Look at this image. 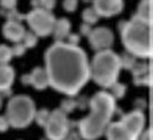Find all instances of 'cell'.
I'll list each match as a JSON object with an SVG mask.
<instances>
[{
    "label": "cell",
    "mask_w": 153,
    "mask_h": 140,
    "mask_svg": "<svg viewBox=\"0 0 153 140\" xmlns=\"http://www.w3.org/2000/svg\"><path fill=\"white\" fill-rule=\"evenodd\" d=\"M21 83L24 84V85H30V76H29V73H27V75H22Z\"/></svg>",
    "instance_id": "obj_36"
},
{
    "label": "cell",
    "mask_w": 153,
    "mask_h": 140,
    "mask_svg": "<svg viewBox=\"0 0 153 140\" xmlns=\"http://www.w3.org/2000/svg\"><path fill=\"white\" fill-rule=\"evenodd\" d=\"M9 127L11 126H9V122L7 119V117L5 115H0V132H5Z\"/></svg>",
    "instance_id": "obj_33"
},
{
    "label": "cell",
    "mask_w": 153,
    "mask_h": 140,
    "mask_svg": "<svg viewBox=\"0 0 153 140\" xmlns=\"http://www.w3.org/2000/svg\"><path fill=\"white\" fill-rule=\"evenodd\" d=\"M3 98H4V97H3V94L0 93V109H1V106H3Z\"/></svg>",
    "instance_id": "obj_37"
},
{
    "label": "cell",
    "mask_w": 153,
    "mask_h": 140,
    "mask_svg": "<svg viewBox=\"0 0 153 140\" xmlns=\"http://www.w3.org/2000/svg\"><path fill=\"white\" fill-rule=\"evenodd\" d=\"M76 107H79V109H88L89 107V98H86L85 96L79 97V98L76 100Z\"/></svg>",
    "instance_id": "obj_30"
},
{
    "label": "cell",
    "mask_w": 153,
    "mask_h": 140,
    "mask_svg": "<svg viewBox=\"0 0 153 140\" xmlns=\"http://www.w3.org/2000/svg\"><path fill=\"white\" fill-rule=\"evenodd\" d=\"M145 121H147V118H145L144 111H140L136 109L127 113L126 115H123V117L120 118L122 123L126 126L135 136H137V138L141 135V132L144 131Z\"/></svg>",
    "instance_id": "obj_10"
},
{
    "label": "cell",
    "mask_w": 153,
    "mask_h": 140,
    "mask_svg": "<svg viewBox=\"0 0 153 140\" xmlns=\"http://www.w3.org/2000/svg\"><path fill=\"white\" fill-rule=\"evenodd\" d=\"M153 139V134H152V130L151 128H147L141 132V135L139 136L137 140H152Z\"/></svg>",
    "instance_id": "obj_34"
},
{
    "label": "cell",
    "mask_w": 153,
    "mask_h": 140,
    "mask_svg": "<svg viewBox=\"0 0 153 140\" xmlns=\"http://www.w3.org/2000/svg\"><path fill=\"white\" fill-rule=\"evenodd\" d=\"M51 34L54 36L55 42H64L67 39V37L71 34V21L65 19V17L56 19Z\"/></svg>",
    "instance_id": "obj_14"
},
{
    "label": "cell",
    "mask_w": 153,
    "mask_h": 140,
    "mask_svg": "<svg viewBox=\"0 0 153 140\" xmlns=\"http://www.w3.org/2000/svg\"><path fill=\"white\" fill-rule=\"evenodd\" d=\"M89 114L77 122V131L82 140H97L105 134L117 110V101L109 92L101 90L89 98Z\"/></svg>",
    "instance_id": "obj_2"
},
{
    "label": "cell",
    "mask_w": 153,
    "mask_h": 140,
    "mask_svg": "<svg viewBox=\"0 0 153 140\" xmlns=\"http://www.w3.org/2000/svg\"><path fill=\"white\" fill-rule=\"evenodd\" d=\"M81 19L84 21V24H88V25H94V24L98 22L100 20V16L96 13V10L93 9V7H88L82 10L81 13Z\"/></svg>",
    "instance_id": "obj_18"
},
{
    "label": "cell",
    "mask_w": 153,
    "mask_h": 140,
    "mask_svg": "<svg viewBox=\"0 0 153 140\" xmlns=\"http://www.w3.org/2000/svg\"><path fill=\"white\" fill-rule=\"evenodd\" d=\"M93 9L101 17H114L123 10L124 8V0H92Z\"/></svg>",
    "instance_id": "obj_9"
},
{
    "label": "cell",
    "mask_w": 153,
    "mask_h": 140,
    "mask_svg": "<svg viewBox=\"0 0 153 140\" xmlns=\"http://www.w3.org/2000/svg\"><path fill=\"white\" fill-rule=\"evenodd\" d=\"M43 68L48 76V86L67 97L79 94L90 79L86 52L67 42H55L47 48Z\"/></svg>",
    "instance_id": "obj_1"
},
{
    "label": "cell",
    "mask_w": 153,
    "mask_h": 140,
    "mask_svg": "<svg viewBox=\"0 0 153 140\" xmlns=\"http://www.w3.org/2000/svg\"><path fill=\"white\" fill-rule=\"evenodd\" d=\"M0 13H1L4 17H7V20H8V21H16V22H21V21L25 20V15L20 13L17 9H12V10H4V9H1V10H0Z\"/></svg>",
    "instance_id": "obj_24"
},
{
    "label": "cell",
    "mask_w": 153,
    "mask_h": 140,
    "mask_svg": "<svg viewBox=\"0 0 153 140\" xmlns=\"http://www.w3.org/2000/svg\"><path fill=\"white\" fill-rule=\"evenodd\" d=\"M37 107L34 101L26 94H17L9 98L5 109V117L13 128H26L34 122Z\"/></svg>",
    "instance_id": "obj_5"
},
{
    "label": "cell",
    "mask_w": 153,
    "mask_h": 140,
    "mask_svg": "<svg viewBox=\"0 0 153 140\" xmlns=\"http://www.w3.org/2000/svg\"><path fill=\"white\" fill-rule=\"evenodd\" d=\"M119 62H120V68H124V69H128L131 71L132 68L135 67V64L137 63V59L131 55L130 52H123L122 55H119Z\"/></svg>",
    "instance_id": "obj_19"
},
{
    "label": "cell",
    "mask_w": 153,
    "mask_h": 140,
    "mask_svg": "<svg viewBox=\"0 0 153 140\" xmlns=\"http://www.w3.org/2000/svg\"><path fill=\"white\" fill-rule=\"evenodd\" d=\"M39 1V8L45 10H53L56 5V0H38Z\"/></svg>",
    "instance_id": "obj_28"
},
{
    "label": "cell",
    "mask_w": 153,
    "mask_h": 140,
    "mask_svg": "<svg viewBox=\"0 0 153 140\" xmlns=\"http://www.w3.org/2000/svg\"><path fill=\"white\" fill-rule=\"evenodd\" d=\"M119 31L122 43L127 52L135 58L151 59L153 54L152 21L132 16L128 21H120Z\"/></svg>",
    "instance_id": "obj_3"
},
{
    "label": "cell",
    "mask_w": 153,
    "mask_h": 140,
    "mask_svg": "<svg viewBox=\"0 0 153 140\" xmlns=\"http://www.w3.org/2000/svg\"><path fill=\"white\" fill-rule=\"evenodd\" d=\"M50 110L47 109H41V110H37L36 111V115H34V122L41 126V127H45L48 121V117H50Z\"/></svg>",
    "instance_id": "obj_23"
},
{
    "label": "cell",
    "mask_w": 153,
    "mask_h": 140,
    "mask_svg": "<svg viewBox=\"0 0 153 140\" xmlns=\"http://www.w3.org/2000/svg\"><path fill=\"white\" fill-rule=\"evenodd\" d=\"M12 58L13 55H12L11 46H7L4 43L0 45V64H9Z\"/></svg>",
    "instance_id": "obj_22"
},
{
    "label": "cell",
    "mask_w": 153,
    "mask_h": 140,
    "mask_svg": "<svg viewBox=\"0 0 153 140\" xmlns=\"http://www.w3.org/2000/svg\"><path fill=\"white\" fill-rule=\"evenodd\" d=\"M110 94L114 97V100H120V98H123L124 97V94H126V90H127V86L124 85V84H122V83H115V84H113V85L110 86Z\"/></svg>",
    "instance_id": "obj_20"
},
{
    "label": "cell",
    "mask_w": 153,
    "mask_h": 140,
    "mask_svg": "<svg viewBox=\"0 0 153 140\" xmlns=\"http://www.w3.org/2000/svg\"><path fill=\"white\" fill-rule=\"evenodd\" d=\"M25 21L37 37H47L53 33L54 24L56 19L50 10L36 8L25 15Z\"/></svg>",
    "instance_id": "obj_6"
},
{
    "label": "cell",
    "mask_w": 153,
    "mask_h": 140,
    "mask_svg": "<svg viewBox=\"0 0 153 140\" xmlns=\"http://www.w3.org/2000/svg\"><path fill=\"white\" fill-rule=\"evenodd\" d=\"M147 1H152V0H147Z\"/></svg>",
    "instance_id": "obj_39"
},
{
    "label": "cell",
    "mask_w": 153,
    "mask_h": 140,
    "mask_svg": "<svg viewBox=\"0 0 153 140\" xmlns=\"http://www.w3.org/2000/svg\"><path fill=\"white\" fill-rule=\"evenodd\" d=\"M103 135L106 136L107 140H137L139 139L120 121L110 122Z\"/></svg>",
    "instance_id": "obj_11"
},
{
    "label": "cell",
    "mask_w": 153,
    "mask_h": 140,
    "mask_svg": "<svg viewBox=\"0 0 153 140\" xmlns=\"http://www.w3.org/2000/svg\"><path fill=\"white\" fill-rule=\"evenodd\" d=\"M43 128L48 140H64L68 131L71 130V122L67 114L60 109H55L50 113L48 121Z\"/></svg>",
    "instance_id": "obj_7"
},
{
    "label": "cell",
    "mask_w": 153,
    "mask_h": 140,
    "mask_svg": "<svg viewBox=\"0 0 153 140\" xmlns=\"http://www.w3.org/2000/svg\"><path fill=\"white\" fill-rule=\"evenodd\" d=\"M15 69L9 64H0V93L3 97L11 94V88L15 83Z\"/></svg>",
    "instance_id": "obj_13"
},
{
    "label": "cell",
    "mask_w": 153,
    "mask_h": 140,
    "mask_svg": "<svg viewBox=\"0 0 153 140\" xmlns=\"http://www.w3.org/2000/svg\"><path fill=\"white\" fill-rule=\"evenodd\" d=\"M120 69L119 55L111 48L97 51L92 62H89V76L101 88H110L115 84Z\"/></svg>",
    "instance_id": "obj_4"
},
{
    "label": "cell",
    "mask_w": 153,
    "mask_h": 140,
    "mask_svg": "<svg viewBox=\"0 0 153 140\" xmlns=\"http://www.w3.org/2000/svg\"><path fill=\"white\" fill-rule=\"evenodd\" d=\"M64 42H67L68 45H72V46H79V43H80V36H79V34L71 33Z\"/></svg>",
    "instance_id": "obj_31"
},
{
    "label": "cell",
    "mask_w": 153,
    "mask_h": 140,
    "mask_svg": "<svg viewBox=\"0 0 153 140\" xmlns=\"http://www.w3.org/2000/svg\"><path fill=\"white\" fill-rule=\"evenodd\" d=\"M25 28L21 22H16V21H7L3 25V36L7 41L13 42V43H19L22 41V37L25 34Z\"/></svg>",
    "instance_id": "obj_12"
},
{
    "label": "cell",
    "mask_w": 153,
    "mask_h": 140,
    "mask_svg": "<svg viewBox=\"0 0 153 140\" xmlns=\"http://www.w3.org/2000/svg\"><path fill=\"white\" fill-rule=\"evenodd\" d=\"M59 109L68 115L69 113H72L75 109H77V107H76V98H74V97H67V98H64L63 101H62L60 107H59Z\"/></svg>",
    "instance_id": "obj_25"
},
{
    "label": "cell",
    "mask_w": 153,
    "mask_h": 140,
    "mask_svg": "<svg viewBox=\"0 0 153 140\" xmlns=\"http://www.w3.org/2000/svg\"><path fill=\"white\" fill-rule=\"evenodd\" d=\"M64 140H82V138H81V135L79 134L77 128H76V130L72 128V130L68 131V134H67V136H65Z\"/></svg>",
    "instance_id": "obj_32"
},
{
    "label": "cell",
    "mask_w": 153,
    "mask_h": 140,
    "mask_svg": "<svg viewBox=\"0 0 153 140\" xmlns=\"http://www.w3.org/2000/svg\"><path fill=\"white\" fill-rule=\"evenodd\" d=\"M29 76L30 85H33L37 90H45L48 88V76L43 67H36L29 73Z\"/></svg>",
    "instance_id": "obj_15"
},
{
    "label": "cell",
    "mask_w": 153,
    "mask_h": 140,
    "mask_svg": "<svg viewBox=\"0 0 153 140\" xmlns=\"http://www.w3.org/2000/svg\"><path fill=\"white\" fill-rule=\"evenodd\" d=\"M11 50H12V55H13V58L15 57H22L24 54L26 52V48L25 46L21 43V42H19V43H15L13 46H11Z\"/></svg>",
    "instance_id": "obj_26"
},
{
    "label": "cell",
    "mask_w": 153,
    "mask_h": 140,
    "mask_svg": "<svg viewBox=\"0 0 153 140\" xmlns=\"http://www.w3.org/2000/svg\"><path fill=\"white\" fill-rule=\"evenodd\" d=\"M21 43L25 46V48H33V47H36L37 43H38V37L33 33V31H30V30L25 31Z\"/></svg>",
    "instance_id": "obj_21"
},
{
    "label": "cell",
    "mask_w": 153,
    "mask_h": 140,
    "mask_svg": "<svg viewBox=\"0 0 153 140\" xmlns=\"http://www.w3.org/2000/svg\"><path fill=\"white\" fill-rule=\"evenodd\" d=\"M135 16H137L139 19H143V20L152 21V1L141 0Z\"/></svg>",
    "instance_id": "obj_16"
},
{
    "label": "cell",
    "mask_w": 153,
    "mask_h": 140,
    "mask_svg": "<svg viewBox=\"0 0 153 140\" xmlns=\"http://www.w3.org/2000/svg\"><path fill=\"white\" fill-rule=\"evenodd\" d=\"M79 0H63V9L68 13H72L77 9Z\"/></svg>",
    "instance_id": "obj_27"
},
{
    "label": "cell",
    "mask_w": 153,
    "mask_h": 140,
    "mask_svg": "<svg viewBox=\"0 0 153 140\" xmlns=\"http://www.w3.org/2000/svg\"><path fill=\"white\" fill-rule=\"evenodd\" d=\"M88 41L90 47L96 51L109 50L114 43V33L106 26H97L89 33Z\"/></svg>",
    "instance_id": "obj_8"
},
{
    "label": "cell",
    "mask_w": 153,
    "mask_h": 140,
    "mask_svg": "<svg viewBox=\"0 0 153 140\" xmlns=\"http://www.w3.org/2000/svg\"><path fill=\"white\" fill-rule=\"evenodd\" d=\"M132 75H134V79H140V77H144V76H148V75H152L151 72V64L145 62H137L135 64V67L131 69Z\"/></svg>",
    "instance_id": "obj_17"
},
{
    "label": "cell",
    "mask_w": 153,
    "mask_h": 140,
    "mask_svg": "<svg viewBox=\"0 0 153 140\" xmlns=\"http://www.w3.org/2000/svg\"><path fill=\"white\" fill-rule=\"evenodd\" d=\"M84 1H85V3H88V1H92V0H84Z\"/></svg>",
    "instance_id": "obj_38"
},
{
    "label": "cell",
    "mask_w": 153,
    "mask_h": 140,
    "mask_svg": "<svg viewBox=\"0 0 153 140\" xmlns=\"http://www.w3.org/2000/svg\"><path fill=\"white\" fill-rule=\"evenodd\" d=\"M0 7L4 10H12L16 9L17 0H0Z\"/></svg>",
    "instance_id": "obj_29"
},
{
    "label": "cell",
    "mask_w": 153,
    "mask_h": 140,
    "mask_svg": "<svg viewBox=\"0 0 153 140\" xmlns=\"http://www.w3.org/2000/svg\"><path fill=\"white\" fill-rule=\"evenodd\" d=\"M93 28L88 25V24H81V26H80V33L82 34V36H85V37H88L89 36V33L92 31Z\"/></svg>",
    "instance_id": "obj_35"
}]
</instances>
